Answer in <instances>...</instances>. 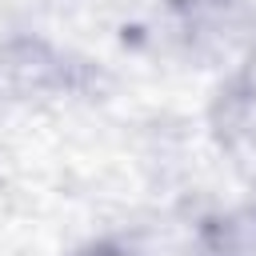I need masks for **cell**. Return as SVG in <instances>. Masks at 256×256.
I'll return each mask as SVG.
<instances>
[{
	"label": "cell",
	"mask_w": 256,
	"mask_h": 256,
	"mask_svg": "<svg viewBox=\"0 0 256 256\" xmlns=\"http://www.w3.org/2000/svg\"><path fill=\"white\" fill-rule=\"evenodd\" d=\"M216 128L232 156L256 164V48L236 72V80L224 88L216 108Z\"/></svg>",
	"instance_id": "1"
},
{
	"label": "cell",
	"mask_w": 256,
	"mask_h": 256,
	"mask_svg": "<svg viewBox=\"0 0 256 256\" xmlns=\"http://www.w3.org/2000/svg\"><path fill=\"white\" fill-rule=\"evenodd\" d=\"M200 256H256V204L208 220L200 232Z\"/></svg>",
	"instance_id": "2"
},
{
	"label": "cell",
	"mask_w": 256,
	"mask_h": 256,
	"mask_svg": "<svg viewBox=\"0 0 256 256\" xmlns=\"http://www.w3.org/2000/svg\"><path fill=\"white\" fill-rule=\"evenodd\" d=\"M88 256H132V252H124V248H112V244H100V248H92Z\"/></svg>",
	"instance_id": "3"
}]
</instances>
